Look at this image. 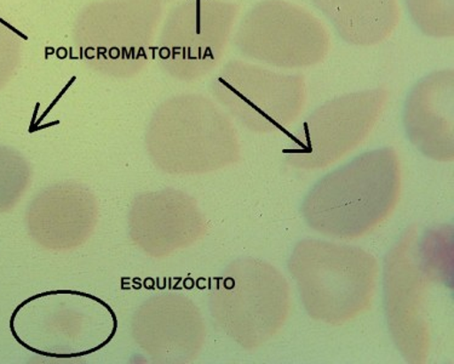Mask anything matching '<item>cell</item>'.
<instances>
[{
    "label": "cell",
    "mask_w": 454,
    "mask_h": 364,
    "mask_svg": "<svg viewBox=\"0 0 454 364\" xmlns=\"http://www.w3.org/2000/svg\"><path fill=\"white\" fill-rule=\"evenodd\" d=\"M400 188L396 154L367 152L317 182L304 202V217L327 236H364L395 210Z\"/></svg>",
    "instance_id": "obj_1"
},
{
    "label": "cell",
    "mask_w": 454,
    "mask_h": 364,
    "mask_svg": "<svg viewBox=\"0 0 454 364\" xmlns=\"http://www.w3.org/2000/svg\"><path fill=\"white\" fill-rule=\"evenodd\" d=\"M117 329V316L108 304L77 290L36 294L22 301L10 319V330L20 345L59 360L104 349Z\"/></svg>",
    "instance_id": "obj_2"
},
{
    "label": "cell",
    "mask_w": 454,
    "mask_h": 364,
    "mask_svg": "<svg viewBox=\"0 0 454 364\" xmlns=\"http://www.w3.org/2000/svg\"><path fill=\"white\" fill-rule=\"evenodd\" d=\"M290 269L314 319L347 322L364 313L372 300L378 267L366 251L327 241H303L294 250Z\"/></svg>",
    "instance_id": "obj_3"
},
{
    "label": "cell",
    "mask_w": 454,
    "mask_h": 364,
    "mask_svg": "<svg viewBox=\"0 0 454 364\" xmlns=\"http://www.w3.org/2000/svg\"><path fill=\"white\" fill-rule=\"evenodd\" d=\"M241 54L277 68H306L329 54L330 35L320 20L286 0H263L247 12L237 35Z\"/></svg>",
    "instance_id": "obj_4"
},
{
    "label": "cell",
    "mask_w": 454,
    "mask_h": 364,
    "mask_svg": "<svg viewBox=\"0 0 454 364\" xmlns=\"http://www.w3.org/2000/svg\"><path fill=\"white\" fill-rule=\"evenodd\" d=\"M218 322L235 342L257 347L279 332L287 319L286 281L263 261H241L222 281L216 299Z\"/></svg>",
    "instance_id": "obj_5"
},
{
    "label": "cell",
    "mask_w": 454,
    "mask_h": 364,
    "mask_svg": "<svg viewBox=\"0 0 454 364\" xmlns=\"http://www.w3.org/2000/svg\"><path fill=\"white\" fill-rule=\"evenodd\" d=\"M389 100L384 89L350 92L315 109L291 138L287 157L301 167L323 168L360 144Z\"/></svg>",
    "instance_id": "obj_6"
},
{
    "label": "cell",
    "mask_w": 454,
    "mask_h": 364,
    "mask_svg": "<svg viewBox=\"0 0 454 364\" xmlns=\"http://www.w3.org/2000/svg\"><path fill=\"white\" fill-rule=\"evenodd\" d=\"M217 94L231 114L251 131H283L301 115L306 84L297 75L235 61L218 75Z\"/></svg>",
    "instance_id": "obj_7"
},
{
    "label": "cell",
    "mask_w": 454,
    "mask_h": 364,
    "mask_svg": "<svg viewBox=\"0 0 454 364\" xmlns=\"http://www.w3.org/2000/svg\"><path fill=\"white\" fill-rule=\"evenodd\" d=\"M170 141L159 146L158 164L175 173H201L224 167L237 155V135L228 119L204 99H188Z\"/></svg>",
    "instance_id": "obj_8"
},
{
    "label": "cell",
    "mask_w": 454,
    "mask_h": 364,
    "mask_svg": "<svg viewBox=\"0 0 454 364\" xmlns=\"http://www.w3.org/2000/svg\"><path fill=\"white\" fill-rule=\"evenodd\" d=\"M454 71L439 69L420 79L406 100L405 129L427 157L447 161L454 150Z\"/></svg>",
    "instance_id": "obj_9"
},
{
    "label": "cell",
    "mask_w": 454,
    "mask_h": 364,
    "mask_svg": "<svg viewBox=\"0 0 454 364\" xmlns=\"http://www.w3.org/2000/svg\"><path fill=\"white\" fill-rule=\"evenodd\" d=\"M96 204L91 194L74 185L44 190L29 207L31 236L49 249H69L88 240L96 225Z\"/></svg>",
    "instance_id": "obj_10"
},
{
    "label": "cell",
    "mask_w": 454,
    "mask_h": 364,
    "mask_svg": "<svg viewBox=\"0 0 454 364\" xmlns=\"http://www.w3.org/2000/svg\"><path fill=\"white\" fill-rule=\"evenodd\" d=\"M141 197L131 210V236L151 254H170L193 243L203 233L197 205L180 192Z\"/></svg>",
    "instance_id": "obj_11"
},
{
    "label": "cell",
    "mask_w": 454,
    "mask_h": 364,
    "mask_svg": "<svg viewBox=\"0 0 454 364\" xmlns=\"http://www.w3.org/2000/svg\"><path fill=\"white\" fill-rule=\"evenodd\" d=\"M176 51L182 68L197 75L210 69L223 51L233 25L235 10L225 3L205 2L185 6Z\"/></svg>",
    "instance_id": "obj_12"
},
{
    "label": "cell",
    "mask_w": 454,
    "mask_h": 364,
    "mask_svg": "<svg viewBox=\"0 0 454 364\" xmlns=\"http://www.w3.org/2000/svg\"><path fill=\"white\" fill-rule=\"evenodd\" d=\"M348 44L373 46L386 41L400 21L399 0H311Z\"/></svg>",
    "instance_id": "obj_13"
},
{
    "label": "cell",
    "mask_w": 454,
    "mask_h": 364,
    "mask_svg": "<svg viewBox=\"0 0 454 364\" xmlns=\"http://www.w3.org/2000/svg\"><path fill=\"white\" fill-rule=\"evenodd\" d=\"M414 26L430 38L447 39L454 35V0H405Z\"/></svg>",
    "instance_id": "obj_14"
},
{
    "label": "cell",
    "mask_w": 454,
    "mask_h": 364,
    "mask_svg": "<svg viewBox=\"0 0 454 364\" xmlns=\"http://www.w3.org/2000/svg\"><path fill=\"white\" fill-rule=\"evenodd\" d=\"M31 171L21 154L0 146V213H5L27 190Z\"/></svg>",
    "instance_id": "obj_15"
},
{
    "label": "cell",
    "mask_w": 454,
    "mask_h": 364,
    "mask_svg": "<svg viewBox=\"0 0 454 364\" xmlns=\"http://www.w3.org/2000/svg\"><path fill=\"white\" fill-rule=\"evenodd\" d=\"M406 291H407V297H411V293H410L409 289H407ZM413 299H419V293H416V296L413 297ZM407 303H409V304H407V306H410L411 305V301L409 300V301H407Z\"/></svg>",
    "instance_id": "obj_16"
}]
</instances>
